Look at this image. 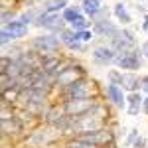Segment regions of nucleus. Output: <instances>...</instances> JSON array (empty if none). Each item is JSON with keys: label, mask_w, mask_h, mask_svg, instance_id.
Returning <instances> with one entry per match:
<instances>
[{"label": "nucleus", "mask_w": 148, "mask_h": 148, "mask_svg": "<svg viewBox=\"0 0 148 148\" xmlns=\"http://www.w3.org/2000/svg\"><path fill=\"white\" fill-rule=\"evenodd\" d=\"M26 34H28V24H24L22 20L18 18V20H14V22H10L8 26L2 28V34H0L2 46L10 44L14 40H18V38H24Z\"/></svg>", "instance_id": "obj_1"}, {"label": "nucleus", "mask_w": 148, "mask_h": 148, "mask_svg": "<svg viewBox=\"0 0 148 148\" xmlns=\"http://www.w3.org/2000/svg\"><path fill=\"white\" fill-rule=\"evenodd\" d=\"M114 47H107V46H97L93 49V61L99 65H107L114 61Z\"/></svg>", "instance_id": "obj_8"}, {"label": "nucleus", "mask_w": 148, "mask_h": 148, "mask_svg": "<svg viewBox=\"0 0 148 148\" xmlns=\"http://www.w3.org/2000/svg\"><path fill=\"white\" fill-rule=\"evenodd\" d=\"M67 148H97V146H95V144H89V142H83V140L77 138V140H75V142H71Z\"/></svg>", "instance_id": "obj_20"}, {"label": "nucleus", "mask_w": 148, "mask_h": 148, "mask_svg": "<svg viewBox=\"0 0 148 148\" xmlns=\"http://www.w3.org/2000/svg\"><path fill=\"white\" fill-rule=\"evenodd\" d=\"M142 51H144V56L148 57V42H146V44H144V46H142Z\"/></svg>", "instance_id": "obj_24"}, {"label": "nucleus", "mask_w": 148, "mask_h": 148, "mask_svg": "<svg viewBox=\"0 0 148 148\" xmlns=\"http://www.w3.org/2000/svg\"><path fill=\"white\" fill-rule=\"evenodd\" d=\"M142 89L148 93V77H146V79H142Z\"/></svg>", "instance_id": "obj_23"}, {"label": "nucleus", "mask_w": 148, "mask_h": 148, "mask_svg": "<svg viewBox=\"0 0 148 148\" xmlns=\"http://www.w3.org/2000/svg\"><path fill=\"white\" fill-rule=\"evenodd\" d=\"M142 105H144V111H146V113H148V97H146V99H144V103H142Z\"/></svg>", "instance_id": "obj_25"}, {"label": "nucleus", "mask_w": 148, "mask_h": 148, "mask_svg": "<svg viewBox=\"0 0 148 148\" xmlns=\"http://www.w3.org/2000/svg\"><path fill=\"white\" fill-rule=\"evenodd\" d=\"M59 38H61V42H63L67 47H71L73 44H77V36H75L73 30H63V32L59 34Z\"/></svg>", "instance_id": "obj_17"}, {"label": "nucleus", "mask_w": 148, "mask_h": 148, "mask_svg": "<svg viewBox=\"0 0 148 148\" xmlns=\"http://www.w3.org/2000/svg\"><path fill=\"white\" fill-rule=\"evenodd\" d=\"M81 77H83V69H81V67L63 69L61 73H57V85H61V87H69V85L77 83Z\"/></svg>", "instance_id": "obj_7"}, {"label": "nucleus", "mask_w": 148, "mask_h": 148, "mask_svg": "<svg viewBox=\"0 0 148 148\" xmlns=\"http://www.w3.org/2000/svg\"><path fill=\"white\" fill-rule=\"evenodd\" d=\"M75 36H77V42H89V40H93V34L89 30H85V32H75Z\"/></svg>", "instance_id": "obj_21"}, {"label": "nucleus", "mask_w": 148, "mask_h": 148, "mask_svg": "<svg viewBox=\"0 0 148 148\" xmlns=\"http://www.w3.org/2000/svg\"><path fill=\"white\" fill-rule=\"evenodd\" d=\"M142 103H144V99H142L138 93H130V95H128V114H130V116H136Z\"/></svg>", "instance_id": "obj_12"}, {"label": "nucleus", "mask_w": 148, "mask_h": 148, "mask_svg": "<svg viewBox=\"0 0 148 148\" xmlns=\"http://www.w3.org/2000/svg\"><path fill=\"white\" fill-rule=\"evenodd\" d=\"M34 47L40 51V53H51L59 47V38H56L53 34L47 36H40L34 40Z\"/></svg>", "instance_id": "obj_5"}, {"label": "nucleus", "mask_w": 148, "mask_h": 148, "mask_svg": "<svg viewBox=\"0 0 148 148\" xmlns=\"http://www.w3.org/2000/svg\"><path fill=\"white\" fill-rule=\"evenodd\" d=\"M121 85H123L125 89H128L130 93H136L138 85H142V81L138 79V75H134V73H123V77H121Z\"/></svg>", "instance_id": "obj_11"}, {"label": "nucleus", "mask_w": 148, "mask_h": 148, "mask_svg": "<svg viewBox=\"0 0 148 148\" xmlns=\"http://www.w3.org/2000/svg\"><path fill=\"white\" fill-rule=\"evenodd\" d=\"M114 16L121 20V22H130V16H128V12H126V6L125 4H116L114 6Z\"/></svg>", "instance_id": "obj_18"}, {"label": "nucleus", "mask_w": 148, "mask_h": 148, "mask_svg": "<svg viewBox=\"0 0 148 148\" xmlns=\"http://www.w3.org/2000/svg\"><path fill=\"white\" fill-rule=\"evenodd\" d=\"M87 28H89V22H87L85 16H81V18L75 20V22H71V30H73V32H85Z\"/></svg>", "instance_id": "obj_19"}, {"label": "nucleus", "mask_w": 148, "mask_h": 148, "mask_svg": "<svg viewBox=\"0 0 148 148\" xmlns=\"http://www.w3.org/2000/svg\"><path fill=\"white\" fill-rule=\"evenodd\" d=\"M95 32L99 36H107V38H116V36L121 34L119 32V28L114 26V24H111L109 20H97V24H95Z\"/></svg>", "instance_id": "obj_9"}, {"label": "nucleus", "mask_w": 148, "mask_h": 148, "mask_svg": "<svg viewBox=\"0 0 148 148\" xmlns=\"http://www.w3.org/2000/svg\"><path fill=\"white\" fill-rule=\"evenodd\" d=\"M63 18H59V14H47L44 12L42 16H38L36 18V26H40V28H46L49 32H63Z\"/></svg>", "instance_id": "obj_3"}, {"label": "nucleus", "mask_w": 148, "mask_h": 148, "mask_svg": "<svg viewBox=\"0 0 148 148\" xmlns=\"http://www.w3.org/2000/svg\"><path fill=\"white\" fill-rule=\"evenodd\" d=\"M114 63H116L121 69H138L140 67L138 51H123L121 56L114 57Z\"/></svg>", "instance_id": "obj_6"}, {"label": "nucleus", "mask_w": 148, "mask_h": 148, "mask_svg": "<svg viewBox=\"0 0 148 148\" xmlns=\"http://www.w3.org/2000/svg\"><path fill=\"white\" fill-rule=\"evenodd\" d=\"M67 89L69 99H91V93H93V83H87V81L79 79L77 83L65 87Z\"/></svg>", "instance_id": "obj_4"}, {"label": "nucleus", "mask_w": 148, "mask_h": 148, "mask_svg": "<svg viewBox=\"0 0 148 148\" xmlns=\"http://www.w3.org/2000/svg\"><path fill=\"white\" fill-rule=\"evenodd\" d=\"M93 107L95 105H93L91 99H69L63 105V111H65L67 116H83V114L89 113Z\"/></svg>", "instance_id": "obj_2"}, {"label": "nucleus", "mask_w": 148, "mask_h": 148, "mask_svg": "<svg viewBox=\"0 0 148 148\" xmlns=\"http://www.w3.org/2000/svg\"><path fill=\"white\" fill-rule=\"evenodd\" d=\"M20 123L18 121H12V119H8V121H2V132L4 134H16V132H20Z\"/></svg>", "instance_id": "obj_16"}, {"label": "nucleus", "mask_w": 148, "mask_h": 148, "mask_svg": "<svg viewBox=\"0 0 148 148\" xmlns=\"http://www.w3.org/2000/svg\"><path fill=\"white\" fill-rule=\"evenodd\" d=\"M67 8V0H49L44 6V12L47 14H59V10H65Z\"/></svg>", "instance_id": "obj_14"}, {"label": "nucleus", "mask_w": 148, "mask_h": 148, "mask_svg": "<svg viewBox=\"0 0 148 148\" xmlns=\"http://www.w3.org/2000/svg\"><path fill=\"white\" fill-rule=\"evenodd\" d=\"M144 28H146V32H148V18H146V24H144Z\"/></svg>", "instance_id": "obj_26"}, {"label": "nucleus", "mask_w": 148, "mask_h": 148, "mask_svg": "<svg viewBox=\"0 0 148 148\" xmlns=\"http://www.w3.org/2000/svg\"><path fill=\"white\" fill-rule=\"evenodd\" d=\"M81 6H83V12L89 14L91 18H95V16L103 10V8H101V0H83Z\"/></svg>", "instance_id": "obj_13"}, {"label": "nucleus", "mask_w": 148, "mask_h": 148, "mask_svg": "<svg viewBox=\"0 0 148 148\" xmlns=\"http://www.w3.org/2000/svg\"><path fill=\"white\" fill-rule=\"evenodd\" d=\"M83 8H77V6H75V8H73V6H67V8H65V10H63V16H61V18H63V20H65V22H75V20H77V18H81V16H83Z\"/></svg>", "instance_id": "obj_15"}, {"label": "nucleus", "mask_w": 148, "mask_h": 148, "mask_svg": "<svg viewBox=\"0 0 148 148\" xmlns=\"http://www.w3.org/2000/svg\"><path fill=\"white\" fill-rule=\"evenodd\" d=\"M107 97H109V101H113L116 107H123L125 105V93L123 89L116 85V83H109V87H107Z\"/></svg>", "instance_id": "obj_10"}, {"label": "nucleus", "mask_w": 148, "mask_h": 148, "mask_svg": "<svg viewBox=\"0 0 148 148\" xmlns=\"http://www.w3.org/2000/svg\"><path fill=\"white\" fill-rule=\"evenodd\" d=\"M10 20L14 22V14H10V12H6V10H2V24H4V26H8V24H10Z\"/></svg>", "instance_id": "obj_22"}]
</instances>
